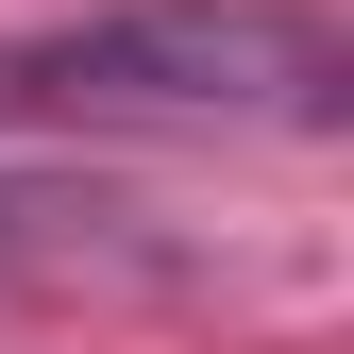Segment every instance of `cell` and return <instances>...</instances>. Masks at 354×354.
Instances as JSON below:
<instances>
[{"instance_id": "6da1fadb", "label": "cell", "mask_w": 354, "mask_h": 354, "mask_svg": "<svg viewBox=\"0 0 354 354\" xmlns=\"http://www.w3.org/2000/svg\"><path fill=\"white\" fill-rule=\"evenodd\" d=\"M337 34L287 17V0H136V17L51 34L17 84H68V102H152V118H253V102H321Z\"/></svg>"}]
</instances>
